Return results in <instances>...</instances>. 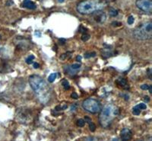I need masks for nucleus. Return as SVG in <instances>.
I'll return each mask as SVG.
<instances>
[{"mask_svg":"<svg viewBox=\"0 0 152 141\" xmlns=\"http://www.w3.org/2000/svg\"><path fill=\"white\" fill-rule=\"evenodd\" d=\"M76 60H77L78 62L82 61V57H81V56H77V57H76Z\"/></svg>","mask_w":152,"mask_h":141,"instance_id":"obj_28","label":"nucleus"},{"mask_svg":"<svg viewBox=\"0 0 152 141\" xmlns=\"http://www.w3.org/2000/svg\"><path fill=\"white\" fill-rule=\"evenodd\" d=\"M71 97L72 98H74V99H78V96L77 93H75V92H73V93H72V95H71Z\"/></svg>","mask_w":152,"mask_h":141,"instance_id":"obj_26","label":"nucleus"},{"mask_svg":"<svg viewBox=\"0 0 152 141\" xmlns=\"http://www.w3.org/2000/svg\"><path fill=\"white\" fill-rule=\"evenodd\" d=\"M59 1V2H63L65 0H58Z\"/></svg>","mask_w":152,"mask_h":141,"instance_id":"obj_30","label":"nucleus"},{"mask_svg":"<svg viewBox=\"0 0 152 141\" xmlns=\"http://www.w3.org/2000/svg\"><path fill=\"white\" fill-rule=\"evenodd\" d=\"M93 15L94 19L97 23H104L107 19V15L104 11H102V10L95 11Z\"/></svg>","mask_w":152,"mask_h":141,"instance_id":"obj_7","label":"nucleus"},{"mask_svg":"<svg viewBox=\"0 0 152 141\" xmlns=\"http://www.w3.org/2000/svg\"><path fill=\"white\" fill-rule=\"evenodd\" d=\"M132 137V130L129 128H123L121 130L120 139L123 141H129L131 140Z\"/></svg>","mask_w":152,"mask_h":141,"instance_id":"obj_8","label":"nucleus"},{"mask_svg":"<svg viewBox=\"0 0 152 141\" xmlns=\"http://www.w3.org/2000/svg\"><path fill=\"white\" fill-rule=\"evenodd\" d=\"M96 56L95 52H88L84 53V57L87 58V59H89V58H91V57H94Z\"/></svg>","mask_w":152,"mask_h":141,"instance_id":"obj_15","label":"nucleus"},{"mask_svg":"<svg viewBox=\"0 0 152 141\" xmlns=\"http://www.w3.org/2000/svg\"><path fill=\"white\" fill-rule=\"evenodd\" d=\"M82 65L80 63H74L72 65H71V69H78L81 68Z\"/></svg>","mask_w":152,"mask_h":141,"instance_id":"obj_23","label":"nucleus"},{"mask_svg":"<svg viewBox=\"0 0 152 141\" xmlns=\"http://www.w3.org/2000/svg\"><path fill=\"white\" fill-rule=\"evenodd\" d=\"M88 124H89V129H90V130H91V132H94V131L96 130L95 124H94L92 121H91L90 123H88Z\"/></svg>","mask_w":152,"mask_h":141,"instance_id":"obj_18","label":"nucleus"},{"mask_svg":"<svg viewBox=\"0 0 152 141\" xmlns=\"http://www.w3.org/2000/svg\"><path fill=\"white\" fill-rule=\"evenodd\" d=\"M136 6L141 11L146 13H151L152 1L151 0H137L135 2Z\"/></svg>","mask_w":152,"mask_h":141,"instance_id":"obj_6","label":"nucleus"},{"mask_svg":"<svg viewBox=\"0 0 152 141\" xmlns=\"http://www.w3.org/2000/svg\"><path fill=\"white\" fill-rule=\"evenodd\" d=\"M134 21H135V18L132 15H130L129 17L128 18L127 22H128V24H129V25H132V24L134 23Z\"/></svg>","mask_w":152,"mask_h":141,"instance_id":"obj_22","label":"nucleus"},{"mask_svg":"<svg viewBox=\"0 0 152 141\" xmlns=\"http://www.w3.org/2000/svg\"><path fill=\"white\" fill-rule=\"evenodd\" d=\"M62 86L64 89H66V90H68V89H70V85H69L68 81L66 80H63L62 81Z\"/></svg>","mask_w":152,"mask_h":141,"instance_id":"obj_11","label":"nucleus"},{"mask_svg":"<svg viewBox=\"0 0 152 141\" xmlns=\"http://www.w3.org/2000/svg\"><path fill=\"white\" fill-rule=\"evenodd\" d=\"M116 82H117V84L119 86H120L123 89H126L129 88V84H128L127 80L123 79V78H119L118 80H116Z\"/></svg>","mask_w":152,"mask_h":141,"instance_id":"obj_10","label":"nucleus"},{"mask_svg":"<svg viewBox=\"0 0 152 141\" xmlns=\"http://www.w3.org/2000/svg\"><path fill=\"white\" fill-rule=\"evenodd\" d=\"M89 39H90V35L88 34H84L82 36V40L83 41H88Z\"/></svg>","mask_w":152,"mask_h":141,"instance_id":"obj_24","label":"nucleus"},{"mask_svg":"<svg viewBox=\"0 0 152 141\" xmlns=\"http://www.w3.org/2000/svg\"><path fill=\"white\" fill-rule=\"evenodd\" d=\"M76 124H77V125L78 126V127H80V128H82V127H84V124H85V121H84V119L80 118V119H78V120L77 122H76Z\"/></svg>","mask_w":152,"mask_h":141,"instance_id":"obj_16","label":"nucleus"},{"mask_svg":"<svg viewBox=\"0 0 152 141\" xmlns=\"http://www.w3.org/2000/svg\"><path fill=\"white\" fill-rule=\"evenodd\" d=\"M133 34L135 38L141 41L149 40L152 37V24L151 21L144 23L135 29Z\"/></svg>","mask_w":152,"mask_h":141,"instance_id":"obj_4","label":"nucleus"},{"mask_svg":"<svg viewBox=\"0 0 152 141\" xmlns=\"http://www.w3.org/2000/svg\"><path fill=\"white\" fill-rule=\"evenodd\" d=\"M135 107H137L139 109H140V110H145V109H146L147 106H146V105L145 104V103H140V104H139V105H137Z\"/></svg>","mask_w":152,"mask_h":141,"instance_id":"obj_20","label":"nucleus"},{"mask_svg":"<svg viewBox=\"0 0 152 141\" xmlns=\"http://www.w3.org/2000/svg\"><path fill=\"white\" fill-rule=\"evenodd\" d=\"M33 66H34V69H38L39 67H40V65H39V63H34Z\"/></svg>","mask_w":152,"mask_h":141,"instance_id":"obj_27","label":"nucleus"},{"mask_svg":"<svg viewBox=\"0 0 152 141\" xmlns=\"http://www.w3.org/2000/svg\"><path fill=\"white\" fill-rule=\"evenodd\" d=\"M109 13L112 17H116V16L118 15V11H116L115 9H114V8H111V9L109 10Z\"/></svg>","mask_w":152,"mask_h":141,"instance_id":"obj_13","label":"nucleus"},{"mask_svg":"<svg viewBox=\"0 0 152 141\" xmlns=\"http://www.w3.org/2000/svg\"><path fill=\"white\" fill-rule=\"evenodd\" d=\"M82 108L85 111L92 113V114H97L99 113L101 110V105L98 100L94 98H87L82 102Z\"/></svg>","mask_w":152,"mask_h":141,"instance_id":"obj_5","label":"nucleus"},{"mask_svg":"<svg viewBox=\"0 0 152 141\" xmlns=\"http://www.w3.org/2000/svg\"><path fill=\"white\" fill-rule=\"evenodd\" d=\"M141 89H142V90H148V89H149V86H148V85L146 84L141 85Z\"/></svg>","mask_w":152,"mask_h":141,"instance_id":"obj_25","label":"nucleus"},{"mask_svg":"<svg viewBox=\"0 0 152 141\" xmlns=\"http://www.w3.org/2000/svg\"><path fill=\"white\" fill-rule=\"evenodd\" d=\"M132 113H133V114H135V115H139V114H141V110L139 109L138 108L135 106V107L133 108V109H132Z\"/></svg>","mask_w":152,"mask_h":141,"instance_id":"obj_17","label":"nucleus"},{"mask_svg":"<svg viewBox=\"0 0 152 141\" xmlns=\"http://www.w3.org/2000/svg\"><path fill=\"white\" fill-rule=\"evenodd\" d=\"M57 77V74L56 73H52V74H50L49 76V77H48V81L49 82H53L55 81V80L56 79Z\"/></svg>","mask_w":152,"mask_h":141,"instance_id":"obj_12","label":"nucleus"},{"mask_svg":"<svg viewBox=\"0 0 152 141\" xmlns=\"http://www.w3.org/2000/svg\"><path fill=\"white\" fill-rule=\"evenodd\" d=\"M119 114L118 108L113 104H108L105 105L102 110H100L99 115V122L101 127L107 128L111 125L114 118Z\"/></svg>","mask_w":152,"mask_h":141,"instance_id":"obj_2","label":"nucleus"},{"mask_svg":"<svg viewBox=\"0 0 152 141\" xmlns=\"http://www.w3.org/2000/svg\"><path fill=\"white\" fill-rule=\"evenodd\" d=\"M85 141H101V140L95 137H89L85 140Z\"/></svg>","mask_w":152,"mask_h":141,"instance_id":"obj_21","label":"nucleus"},{"mask_svg":"<svg viewBox=\"0 0 152 141\" xmlns=\"http://www.w3.org/2000/svg\"><path fill=\"white\" fill-rule=\"evenodd\" d=\"M22 7L23 8H26L28 9H35L37 8L36 5L34 4V2L31 0H24L22 2Z\"/></svg>","mask_w":152,"mask_h":141,"instance_id":"obj_9","label":"nucleus"},{"mask_svg":"<svg viewBox=\"0 0 152 141\" xmlns=\"http://www.w3.org/2000/svg\"><path fill=\"white\" fill-rule=\"evenodd\" d=\"M35 59V57H34V55H30L29 57H27V59H26V63H27V64H31L33 63V61H34V59Z\"/></svg>","mask_w":152,"mask_h":141,"instance_id":"obj_14","label":"nucleus"},{"mask_svg":"<svg viewBox=\"0 0 152 141\" xmlns=\"http://www.w3.org/2000/svg\"><path fill=\"white\" fill-rule=\"evenodd\" d=\"M107 4L100 0H85L77 5V10L82 15H90L104 9Z\"/></svg>","mask_w":152,"mask_h":141,"instance_id":"obj_3","label":"nucleus"},{"mask_svg":"<svg viewBox=\"0 0 152 141\" xmlns=\"http://www.w3.org/2000/svg\"><path fill=\"white\" fill-rule=\"evenodd\" d=\"M69 57H70V53H66L62 54L59 58H60V59H62V60H64V59H67V58H68Z\"/></svg>","mask_w":152,"mask_h":141,"instance_id":"obj_19","label":"nucleus"},{"mask_svg":"<svg viewBox=\"0 0 152 141\" xmlns=\"http://www.w3.org/2000/svg\"><path fill=\"white\" fill-rule=\"evenodd\" d=\"M111 141H123L121 139H119V138H114V140H112Z\"/></svg>","mask_w":152,"mask_h":141,"instance_id":"obj_29","label":"nucleus"},{"mask_svg":"<svg viewBox=\"0 0 152 141\" xmlns=\"http://www.w3.org/2000/svg\"><path fill=\"white\" fill-rule=\"evenodd\" d=\"M29 83L41 102L46 103L50 101L51 92L45 80L39 76L32 75L29 78Z\"/></svg>","mask_w":152,"mask_h":141,"instance_id":"obj_1","label":"nucleus"}]
</instances>
